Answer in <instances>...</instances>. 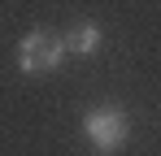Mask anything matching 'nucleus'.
Returning <instances> with one entry per match:
<instances>
[{
  "label": "nucleus",
  "mask_w": 161,
  "mask_h": 156,
  "mask_svg": "<svg viewBox=\"0 0 161 156\" xmlns=\"http://www.w3.org/2000/svg\"><path fill=\"white\" fill-rule=\"evenodd\" d=\"M83 134L96 152H118L126 139H131V117L118 108V104H100V108H87L83 113Z\"/></svg>",
  "instance_id": "nucleus-1"
},
{
  "label": "nucleus",
  "mask_w": 161,
  "mask_h": 156,
  "mask_svg": "<svg viewBox=\"0 0 161 156\" xmlns=\"http://www.w3.org/2000/svg\"><path fill=\"white\" fill-rule=\"evenodd\" d=\"M65 56H70V52H65V39L53 35V30H31L26 39L18 44V65H22L26 74H48Z\"/></svg>",
  "instance_id": "nucleus-2"
},
{
  "label": "nucleus",
  "mask_w": 161,
  "mask_h": 156,
  "mask_svg": "<svg viewBox=\"0 0 161 156\" xmlns=\"http://www.w3.org/2000/svg\"><path fill=\"white\" fill-rule=\"evenodd\" d=\"M100 39H105V35H100L96 22H79L65 35V52H70V56H92V52L100 48Z\"/></svg>",
  "instance_id": "nucleus-3"
}]
</instances>
